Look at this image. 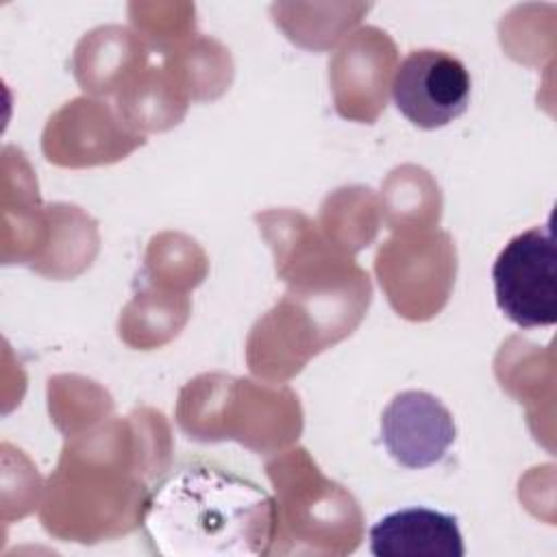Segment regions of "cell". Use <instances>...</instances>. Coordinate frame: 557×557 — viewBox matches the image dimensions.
<instances>
[{
  "mask_svg": "<svg viewBox=\"0 0 557 557\" xmlns=\"http://www.w3.org/2000/svg\"><path fill=\"white\" fill-rule=\"evenodd\" d=\"M272 522L274 503L257 483L207 461L174 468L144 507L146 535L163 555L265 553Z\"/></svg>",
  "mask_w": 557,
  "mask_h": 557,
  "instance_id": "1",
  "label": "cell"
},
{
  "mask_svg": "<svg viewBox=\"0 0 557 557\" xmlns=\"http://www.w3.org/2000/svg\"><path fill=\"white\" fill-rule=\"evenodd\" d=\"M381 433L389 455L405 468L440 461L455 440L448 409L426 392H403L383 411Z\"/></svg>",
  "mask_w": 557,
  "mask_h": 557,
  "instance_id": "4",
  "label": "cell"
},
{
  "mask_svg": "<svg viewBox=\"0 0 557 557\" xmlns=\"http://www.w3.org/2000/svg\"><path fill=\"white\" fill-rule=\"evenodd\" d=\"M374 557H463L457 518L429 507H407L383 516L370 529Z\"/></svg>",
  "mask_w": 557,
  "mask_h": 557,
  "instance_id": "5",
  "label": "cell"
},
{
  "mask_svg": "<svg viewBox=\"0 0 557 557\" xmlns=\"http://www.w3.org/2000/svg\"><path fill=\"white\" fill-rule=\"evenodd\" d=\"M498 309L520 329L557 322V248L553 228L533 226L511 237L494 268Z\"/></svg>",
  "mask_w": 557,
  "mask_h": 557,
  "instance_id": "2",
  "label": "cell"
},
{
  "mask_svg": "<svg viewBox=\"0 0 557 557\" xmlns=\"http://www.w3.org/2000/svg\"><path fill=\"white\" fill-rule=\"evenodd\" d=\"M392 98L418 128H442L466 113L470 74L457 57L444 50H411L394 72Z\"/></svg>",
  "mask_w": 557,
  "mask_h": 557,
  "instance_id": "3",
  "label": "cell"
}]
</instances>
